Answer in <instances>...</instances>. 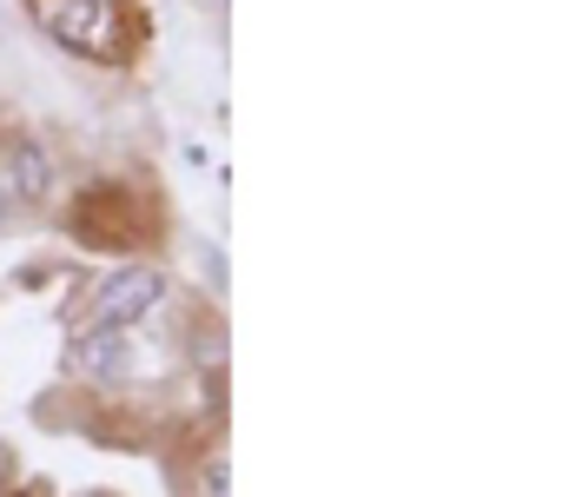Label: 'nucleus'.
Masks as SVG:
<instances>
[{
    "label": "nucleus",
    "instance_id": "obj_1",
    "mask_svg": "<svg viewBox=\"0 0 569 497\" xmlns=\"http://www.w3.org/2000/svg\"><path fill=\"white\" fill-rule=\"evenodd\" d=\"M27 13L80 60H120L127 53V13L120 0H27Z\"/></svg>",
    "mask_w": 569,
    "mask_h": 497
},
{
    "label": "nucleus",
    "instance_id": "obj_2",
    "mask_svg": "<svg viewBox=\"0 0 569 497\" xmlns=\"http://www.w3.org/2000/svg\"><path fill=\"white\" fill-rule=\"evenodd\" d=\"M159 299H166V279L152 266H120L100 286V326H140Z\"/></svg>",
    "mask_w": 569,
    "mask_h": 497
},
{
    "label": "nucleus",
    "instance_id": "obj_3",
    "mask_svg": "<svg viewBox=\"0 0 569 497\" xmlns=\"http://www.w3.org/2000/svg\"><path fill=\"white\" fill-rule=\"evenodd\" d=\"M127 358H133V338H127V326H100L87 345H80V365H87L93 378H120V371H127Z\"/></svg>",
    "mask_w": 569,
    "mask_h": 497
},
{
    "label": "nucleus",
    "instance_id": "obj_4",
    "mask_svg": "<svg viewBox=\"0 0 569 497\" xmlns=\"http://www.w3.org/2000/svg\"><path fill=\"white\" fill-rule=\"evenodd\" d=\"M7 172H13V192L20 199H40L47 192V153L40 147H13L7 153Z\"/></svg>",
    "mask_w": 569,
    "mask_h": 497
},
{
    "label": "nucleus",
    "instance_id": "obj_5",
    "mask_svg": "<svg viewBox=\"0 0 569 497\" xmlns=\"http://www.w3.org/2000/svg\"><path fill=\"white\" fill-rule=\"evenodd\" d=\"M7 478H13V451L0 445V485H7Z\"/></svg>",
    "mask_w": 569,
    "mask_h": 497
},
{
    "label": "nucleus",
    "instance_id": "obj_6",
    "mask_svg": "<svg viewBox=\"0 0 569 497\" xmlns=\"http://www.w3.org/2000/svg\"><path fill=\"white\" fill-rule=\"evenodd\" d=\"M0 226H7V192H0Z\"/></svg>",
    "mask_w": 569,
    "mask_h": 497
}]
</instances>
